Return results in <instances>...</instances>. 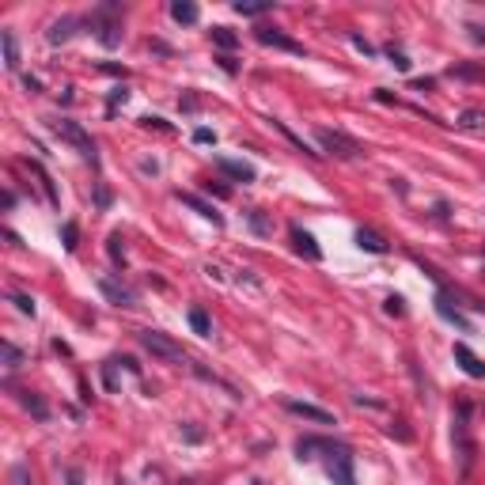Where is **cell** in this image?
<instances>
[{
    "mask_svg": "<svg viewBox=\"0 0 485 485\" xmlns=\"http://www.w3.org/2000/svg\"><path fill=\"white\" fill-rule=\"evenodd\" d=\"M451 443H455V459H459V478H466L474 466V455H478V443L470 436V406L459 402L455 414H451Z\"/></svg>",
    "mask_w": 485,
    "mask_h": 485,
    "instance_id": "obj_1",
    "label": "cell"
},
{
    "mask_svg": "<svg viewBox=\"0 0 485 485\" xmlns=\"http://www.w3.org/2000/svg\"><path fill=\"white\" fill-rule=\"evenodd\" d=\"M315 451H326V455H334L337 443H334V440H322V436H303V440H296V459H300V463H311V459H319Z\"/></svg>",
    "mask_w": 485,
    "mask_h": 485,
    "instance_id": "obj_9",
    "label": "cell"
},
{
    "mask_svg": "<svg viewBox=\"0 0 485 485\" xmlns=\"http://www.w3.org/2000/svg\"><path fill=\"white\" fill-rule=\"evenodd\" d=\"M357 247L368 250V254H387V239L379 236V231H371V228H360L357 231Z\"/></svg>",
    "mask_w": 485,
    "mask_h": 485,
    "instance_id": "obj_18",
    "label": "cell"
},
{
    "mask_svg": "<svg viewBox=\"0 0 485 485\" xmlns=\"http://www.w3.org/2000/svg\"><path fill=\"white\" fill-rule=\"evenodd\" d=\"M12 303H15V311H19V315H30V319H35V300H30V296L12 292Z\"/></svg>",
    "mask_w": 485,
    "mask_h": 485,
    "instance_id": "obj_29",
    "label": "cell"
},
{
    "mask_svg": "<svg viewBox=\"0 0 485 485\" xmlns=\"http://www.w3.org/2000/svg\"><path fill=\"white\" fill-rule=\"evenodd\" d=\"M326 474L334 485H357V474H353V451L345 443H337V451L326 459Z\"/></svg>",
    "mask_w": 485,
    "mask_h": 485,
    "instance_id": "obj_5",
    "label": "cell"
},
{
    "mask_svg": "<svg viewBox=\"0 0 485 485\" xmlns=\"http://www.w3.org/2000/svg\"><path fill=\"white\" fill-rule=\"evenodd\" d=\"M27 167H30V171H35V175H38V182H42V190H46V201H50V205H53V209H58V205H61V197H58V186H53V179H50V171H46V167H42V164H38V159H30V164H27Z\"/></svg>",
    "mask_w": 485,
    "mask_h": 485,
    "instance_id": "obj_19",
    "label": "cell"
},
{
    "mask_svg": "<svg viewBox=\"0 0 485 485\" xmlns=\"http://www.w3.org/2000/svg\"><path fill=\"white\" fill-rule=\"evenodd\" d=\"M136 337H141V345H144V349H148L156 360H164V364H179V368L186 364L182 345H179V342H171L167 334H159V330H141Z\"/></svg>",
    "mask_w": 485,
    "mask_h": 485,
    "instance_id": "obj_4",
    "label": "cell"
},
{
    "mask_svg": "<svg viewBox=\"0 0 485 485\" xmlns=\"http://www.w3.org/2000/svg\"><path fill=\"white\" fill-rule=\"evenodd\" d=\"M19 364H23V353L15 349L12 342H4V368H8V371H15V368H19Z\"/></svg>",
    "mask_w": 485,
    "mask_h": 485,
    "instance_id": "obj_28",
    "label": "cell"
},
{
    "mask_svg": "<svg viewBox=\"0 0 485 485\" xmlns=\"http://www.w3.org/2000/svg\"><path fill=\"white\" fill-rule=\"evenodd\" d=\"M466 30H470V42L485 46V23H466Z\"/></svg>",
    "mask_w": 485,
    "mask_h": 485,
    "instance_id": "obj_40",
    "label": "cell"
},
{
    "mask_svg": "<svg viewBox=\"0 0 485 485\" xmlns=\"http://www.w3.org/2000/svg\"><path fill=\"white\" fill-rule=\"evenodd\" d=\"M451 76H463V80H482L485 72L478 69V64H455V69H451Z\"/></svg>",
    "mask_w": 485,
    "mask_h": 485,
    "instance_id": "obj_31",
    "label": "cell"
},
{
    "mask_svg": "<svg viewBox=\"0 0 485 485\" xmlns=\"http://www.w3.org/2000/svg\"><path fill=\"white\" fill-rule=\"evenodd\" d=\"M19 406L27 409L35 421H50V406H46V398L42 394H35V391H19Z\"/></svg>",
    "mask_w": 485,
    "mask_h": 485,
    "instance_id": "obj_16",
    "label": "cell"
},
{
    "mask_svg": "<svg viewBox=\"0 0 485 485\" xmlns=\"http://www.w3.org/2000/svg\"><path fill=\"white\" fill-rule=\"evenodd\" d=\"M292 247H296V254H303V258H307V262H322V250H319V242H315L311 231L292 228Z\"/></svg>",
    "mask_w": 485,
    "mask_h": 485,
    "instance_id": "obj_15",
    "label": "cell"
},
{
    "mask_svg": "<svg viewBox=\"0 0 485 485\" xmlns=\"http://www.w3.org/2000/svg\"><path fill=\"white\" fill-rule=\"evenodd\" d=\"M141 125H144V129H159V133H171V121H164V118H156V114L141 118Z\"/></svg>",
    "mask_w": 485,
    "mask_h": 485,
    "instance_id": "obj_35",
    "label": "cell"
},
{
    "mask_svg": "<svg viewBox=\"0 0 485 485\" xmlns=\"http://www.w3.org/2000/svg\"><path fill=\"white\" fill-rule=\"evenodd\" d=\"M285 409H288V414H296V417H307V421H315V425H337L330 409L311 406V402H300V398H285Z\"/></svg>",
    "mask_w": 485,
    "mask_h": 485,
    "instance_id": "obj_8",
    "label": "cell"
},
{
    "mask_svg": "<svg viewBox=\"0 0 485 485\" xmlns=\"http://www.w3.org/2000/svg\"><path fill=\"white\" fill-rule=\"evenodd\" d=\"M247 224H250V231H254V236H262V239L273 236V220L262 213V209H250V213H247Z\"/></svg>",
    "mask_w": 485,
    "mask_h": 485,
    "instance_id": "obj_21",
    "label": "cell"
},
{
    "mask_svg": "<svg viewBox=\"0 0 485 485\" xmlns=\"http://www.w3.org/2000/svg\"><path fill=\"white\" fill-rule=\"evenodd\" d=\"M209 35H213V46H220L224 53H231L239 46V38H236V30H231V27H213Z\"/></svg>",
    "mask_w": 485,
    "mask_h": 485,
    "instance_id": "obj_23",
    "label": "cell"
},
{
    "mask_svg": "<svg viewBox=\"0 0 485 485\" xmlns=\"http://www.w3.org/2000/svg\"><path fill=\"white\" fill-rule=\"evenodd\" d=\"M12 485H35V482H30V470H27V466H12Z\"/></svg>",
    "mask_w": 485,
    "mask_h": 485,
    "instance_id": "obj_36",
    "label": "cell"
},
{
    "mask_svg": "<svg viewBox=\"0 0 485 485\" xmlns=\"http://www.w3.org/2000/svg\"><path fill=\"white\" fill-rule=\"evenodd\" d=\"M436 315H440L443 322H451V326H459L463 334H470V319H466V315L455 307V296H451L448 288H440V292H436Z\"/></svg>",
    "mask_w": 485,
    "mask_h": 485,
    "instance_id": "obj_7",
    "label": "cell"
},
{
    "mask_svg": "<svg viewBox=\"0 0 485 485\" xmlns=\"http://www.w3.org/2000/svg\"><path fill=\"white\" fill-rule=\"evenodd\" d=\"M315 141L326 156H337V159H360L364 156V144L357 136L342 133V129H315Z\"/></svg>",
    "mask_w": 485,
    "mask_h": 485,
    "instance_id": "obj_3",
    "label": "cell"
},
{
    "mask_svg": "<svg viewBox=\"0 0 485 485\" xmlns=\"http://www.w3.org/2000/svg\"><path fill=\"white\" fill-rule=\"evenodd\" d=\"M69 485H84V474H80L76 466H72V470H69Z\"/></svg>",
    "mask_w": 485,
    "mask_h": 485,
    "instance_id": "obj_46",
    "label": "cell"
},
{
    "mask_svg": "<svg viewBox=\"0 0 485 485\" xmlns=\"http://www.w3.org/2000/svg\"><path fill=\"white\" fill-rule=\"evenodd\" d=\"M387 58H391V64H394L398 72H409V64H414V61H409L402 50H394V46H387Z\"/></svg>",
    "mask_w": 485,
    "mask_h": 485,
    "instance_id": "obj_30",
    "label": "cell"
},
{
    "mask_svg": "<svg viewBox=\"0 0 485 485\" xmlns=\"http://www.w3.org/2000/svg\"><path fill=\"white\" fill-rule=\"evenodd\" d=\"M236 12L239 15H265V12H273V0H254V4H236Z\"/></svg>",
    "mask_w": 485,
    "mask_h": 485,
    "instance_id": "obj_26",
    "label": "cell"
},
{
    "mask_svg": "<svg viewBox=\"0 0 485 485\" xmlns=\"http://www.w3.org/2000/svg\"><path fill=\"white\" fill-rule=\"evenodd\" d=\"M190 326H193V334H197V337L213 334V322H209V315L201 311V307H190Z\"/></svg>",
    "mask_w": 485,
    "mask_h": 485,
    "instance_id": "obj_24",
    "label": "cell"
},
{
    "mask_svg": "<svg viewBox=\"0 0 485 485\" xmlns=\"http://www.w3.org/2000/svg\"><path fill=\"white\" fill-rule=\"evenodd\" d=\"M455 360H459V368H463L470 379H485V360L466 342H455Z\"/></svg>",
    "mask_w": 485,
    "mask_h": 485,
    "instance_id": "obj_10",
    "label": "cell"
},
{
    "mask_svg": "<svg viewBox=\"0 0 485 485\" xmlns=\"http://www.w3.org/2000/svg\"><path fill=\"white\" fill-rule=\"evenodd\" d=\"M107 250H110V262L114 265H125V239H121V231H114L107 239Z\"/></svg>",
    "mask_w": 485,
    "mask_h": 485,
    "instance_id": "obj_25",
    "label": "cell"
},
{
    "mask_svg": "<svg viewBox=\"0 0 485 485\" xmlns=\"http://www.w3.org/2000/svg\"><path fill=\"white\" fill-rule=\"evenodd\" d=\"M61 239H64V250H76V239H80V231H76V224H64L61 228Z\"/></svg>",
    "mask_w": 485,
    "mask_h": 485,
    "instance_id": "obj_33",
    "label": "cell"
},
{
    "mask_svg": "<svg viewBox=\"0 0 485 485\" xmlns=\"http://www.w3.org/2000/svg\"><path fill=\"white\" fill-rule=\"evenodd\" d=\"M197 4H190V0H175L171 4V19L175 23H182V27H193V23H197Z\"/></svg>",
    "mask_w": 485,
    "mask_h": 485,
    "instance_id": "obj_20",
    "label": "cell"
},
{
    "mask_svg": "<svg viewBox=\"0 0 485 485\" xmlns=\"http://www.w3.org/2000/svg\"><path fill=\"white\" fill-rule=\"evenodd\" d=\"M216 64H220L228 76H236V72H239V64H236V58H231V53H220V58H216Z\"/></svg>",
    "mask_w": 485,
    "mask_h": 485,
    "instance_id": "obj_38",
    "label": "cell"
},
{
    "mask_svg": "<svg viewBox=\"0 0 485 485\" xmlns=\"http://www.w3.org/2000/svg\"><path fill=\"white\" fill-rule=\"evenodd\" d=\"M387 432H391V436H398L402 443H409V440H414V432L406 428V421H391V425H387Z\"/></svg>",
    "mask_w": 485,
    "mask_h": 485,
    "instance_id": "obj_34",
    "label": "cell"
},
{
    "mask_svg": "<svg viewBox=\"0 0 485 485\" xmlns=\"http://www.w3.org/2000/svg\"><path fill=\"white\" fill-rule=\"evenodd\" d=\"M182 440L186 443H201V440H205V432H201L197 425H182Z\"/></svg>",
    "mask_w": 485,
    "mask_h": 485,
    "instance_id": "obj_37",
    "label": "cell"
},
{
    "mask_svg": "<svg viewBox=\"0 0 485 485\" xmlns=\"http://www.w3.org/2000/svg\"><path fill=\"white\" fill-rule=\"evenodd\" d=\"M76 27H80V19H76V15H61L58 23H50V30H46V42H50V46L69 42V38L76 35Z\"/></svg>",
    "mask_w": 485,
    "mask_h": 485,
    "instance_id": "obj_14",
    "label": "cell"
},
{
    "mask_svg": "<svg viewBox=\"0 0 485 485\" xmlns=\"http://www.w3.org/2000/svg\"><path fill=\"white\" fill-rule=\"evenodd\" d=\"M353 46H357V50L364 53V58H376V46H371V42H364L360 35H353Z\"/></svg>",
    "mask_w": 485,
    "mask_h": 485,
    "instance_id": "obj_43",
    "label": "cell"
},
{
    "mask_svg": "<svg viewBox=\"0 0 485 485\" xmlns=\"http://www.w3.org/2000/svg\"><path fill=\"white\" fill-rule=\"evenodd\" d=\"M216 167H220V175H228V179H236V182H254L258 179V171L250 164H242V159L220 156V159H216Z\"/></svg>",
    "mask_w": 485,
    "mask_h": 485,
    "instance_id": "obj_12",
    "label": "cell"
},
{
    "mask_svg": "<svg viewBox=\"0 0 485 485\" xmlns=\"http://www.w3.org/2000/svg\"><path fill=\"white\" fill-rule=\"evenodd\" d=\"M205 193H213V197H231V190H228V186H224V182H205Z\"/></svg>",
    "mask_w": 485,
    "mask_h": 485,
    "instance_id": "obj_39",
    "label": "cell"
},
{
    "mask_svg": "<svg viewBox=\"0 0 485 485\" xmlns=\"http://www.w3.org/2000/svg\"><path fill=\"white\" fill-rule=\"evenodd\" d=\"M254 38H258L262 46H273V50H285V53H292V58H307L303 42L288 38L285 30H277V27H258V30H254Z\"/></svg>",
    "mask_w": 485,
    "mask_h": 485,
    "instance_id": "obj_6",
    "label": "cell"
},
{
    "mask_svg": "<svg viewBox=\"0 0 485 485\" xmlns=\"http://www.w3.org/2000/svg\"><path fill=\"white\" fill-rule=\"evenodd\" d=\"M175 197H179L182 205H190V209H193V213H197V216H205V220H213V228H224V216L216 213V209L209 205V201H201L197 193H182V190H179V193H175Z\"/></svg>",
    "mask_w": 485,
    "mask_h": 485,
    "instance_id": "obj_13",
    "label": "cell"
},
{
    "mask_svg": "<svg viewBox=\"0 0 485 485\" xmlns=\"http://www.w3.org/2000/svg\"><path fill=\"white\" fill-rule=\"evenodd\" d=\"M406 311V307H402V296H391V300H387V315H402Z\"/></svg>",
    "mask_w": 485,
    "mask_h": 485,
    "instance_id": "obj_44",
    "label": "cell"
},
{
    "mask_svg": "<svg viewBox=\"0 0 485 485\" xmlns=\"http://www.w3.org/2000/svg\"><path fill=\"white\" fill-rule=\"evenodd\" d=\"M125 99H129V91H125V87H114V91H110V99H107V107L114 110L118 103H121V107H125Z\"/></svg>",
    "mask_w": 485,
    "mask_h": 485,
    "instance_id": "obj_42",
    "label": "cell"
},
{
    "mask_svg": "<svg viewBox=\"0 0 485 485\" xmlns=\"http://www.w3.org/2000/svg\"><path fill=\"white\" fill-rule=\"evenodd\" d=\"M459 129H466V133H478V129H485V110H463V114H459V121H455Z\"/></svg>",
    "mask_w": 485,
    "mask_h": 485,
    "instance_id": "obj_22",
    "label": "cell"
},
{
    "mask_svg": "<svg viewBox=\"0 0 485 485\" xmlns=\"http://www.w3.org/2000/svg\"><path fill=\"white\" fill-rule=\"evenodd\" d=\"M50 129L61 136V141H69L72 148H76L91 167H99V148H95V141L87 136V129L80 125V121H72V118H53V121H50Z\"/></svg>",
    "mask_w": 485,
    "mask_h": 485,
    "instance_id": "obj_2",
    "label": "cell"
},
{
    "mask_svg": "<svg viewBox=\"0 0 485 485\" xmlns=\"http://www.w3.org/2000/svg\"><path fill=\"white\" fill-rule=\"evenodd\" d=\"M118 368H121L118 357H110L107 364H103V383H107L110 391H118Z\"/></svg>",
    "mask_w": 485,
    "mask_h": 485,
    "instance_id": "obj_27",
    "label": "cell"
},
{
    "mask_svg": "<svg viewBox=\"0 0 485 485\" xmlns=\"http://www.w3.org/2000/svg\"><path fill=\"white\" fill-rule=\"evenodd\" d=\"M99 292L107 296L114 307H136V292H133V288L118 285V281H110V277H99Z\"/></svg>",
    "mask_w": 485,
    "mask_h": 485,
    "instance_id": "obj_11",
    "label": "cell"
},
{
    "mask_svg": "<svg viewBox=\"0 0 485 485\" xmlns=\"http://www.w3.org/2000/svg\"><path fill=\"white\" fill-rule=\"evenodd\" d=\"M95 205H99V209H110V205H114V193H110V186H95Z\"/></svg>",
    "mask_w": 485,
    "mask_h": 485,
    "instance_id": "obj_32",
    "label": "cell"
},
{
    "mask_svg": "<svg viewBox=\"0 0 485 485\" xmlns=\"http://www.w3.org/2000/svg\"><path fill=\"white\" fill-rule=\"evenodd\" d=\"M0 46H4V69L19 72V42H15L12 30H0Z\"/></svg>",
    "mask_w": 485,
    "mask_h": 485,
    "instance_id": "obj_17",
    "label": "cell"
},
{
    "mask_svg": "<svg viewBox=\"0 0 485 485\" xmlns=\"http://www.w3.org/2000/svg\"><path fill=\"white\" fill-rule=\"evenodd\" d=\"M193 141H197V144H216V133L201 125V129H193Z\"/></svg>",
    "mask_w": 485,
    "mask_h": 485,
    "instance_id": "obj_41",
    "label": "cell"
},
{
    "mask_svg": "<svg viewBox=\"0 0 485 485\" xmlns=\"http://www.w3.org/2000/svg\"><path fill=\"white\" fill-rule=\"evenodd\" d=\"M23 84H27V91H42V84H38V76H23Z\"/></svg>",
    "mask_w": 485,
    "mask_h": 485,
    "instance_id": "obj_45",
    "label": "cell"
}]
</instances>
